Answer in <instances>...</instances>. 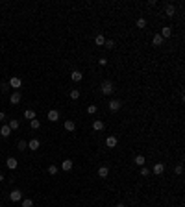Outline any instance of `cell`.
Listing matches in <instances>:
<instances>
[{"label":"cell","instance_id":"cell-1","mask_svg":"<svg viewBox=\"0 0 185 207\" xmlns=\"http://www.w3.org/2000/svg\"><path fill=\"white\" fill-rule=\"evenodd\" d=\"M100 91H102V94H113L115 93V83L111 80H104L100 83Z\"/></svg>","mask_w":185,"mask_h":207},{"label":"cell","instance_id":"cell-2","mask_svg":"<svg viewBox=\"0 0 185 207\" xmlns=\"http://www.w3.org/2000/svg\"><path fill=\"white\" fill-rule=\"evenodd\" d=\"M9 200L11 202H20L22 200V190H19V189H15V190H11V194H9Z\"/></svg>","mask_w":185,"mask_h":207},{"label":"cell","instance_id":"cell-3","mask_svg":"<svg viewBox=\"0 0 185 207\" xmlns=\"http://www.w3.org/2000/svg\"><path fill=\"white\" fill-rule=\"evenodd\" d=\"M22 100V94H20L19 91H15V93H11V96H9V104L11 106H17V104Z\"/></svg>","mask_w":185,"mask_h":207},{"label":"cell","instance_id":"cell-4","mask_svg":"<svg viewBox=\"0 0 185 207\" xmlns=\"http://www.w3.org/2000/svg\"><path fill=\"white\" fill-rule=\"evenodd\" d=\"M107 107H109V111L115 113V111H119V109L122 107V102H120V100H111V102L107 104Z\"/></svg>","mask_w":185,"mask_h":207},{"label":"cell","instance_id":"cell-5","mask_svg":"<svg viewBox=\"0 0 185 207\" xmlns=\"http://www.w3.org/2000/svg\"><path fill=\"white\" fill-rule=\"evenodd\" d=\"M8 85H9V87H13V89H19L20 85H22V80L17 78V76H13V78L8 81Z\"/></svg>","mask_w":185,"mask_h":207},{"label":"cell","instance_id":"cell-6","mask_svg":"<svg viewBox=\"0 0 185 207\" xmlns=\"http://www.w3.org/2000/svg\"><path fill=\"white\" fill-rule=\"evenodd\" d=\"M174 13H176L174 4H167V6H165V15H167L168 19H174Z\"/></svg>","mask_w":185,"mask_h":207},{"label":"cell","instance_id":"cell-7","mask_svg":"<svg viewBox=\"0 0 185 207\" xmlns=\"http://www.w3.org/2000/svg\"><path fill=\"white\" fill-rule=\"evenodd\" d=\"M6 167H8L9 170H15L19 167V161L15 159V157H8V161H6Z\"/></svg>","mask_w":185,"mask_h":207},{"label":"cell","instance_id":"cell-8","mask_svg":"<svg viewBox=\"0 0 185 207\" xmlns=\"http://www.w3.org/2000/svg\"><path fill=\"white\" fill-rule=\"evenodd\" d=\"M46 119H48L50 122H58V120H59V113L56 111V109H50L48 115H46Z\"/></svg>","mask_w":185,"mask_h":207},{"label":"cell","instance_id":"cell-9","mask_svg":"<svg viewBox=\"0 0 185 207\" xmlns=\"http://www.w3.org/2000/svg\"><path fill=\"white\" fill-rule=\"evenodd\" d=\"M117 142H119L117 137H115V135H109L107 139H106V146H107V148H115V146H117Z\"/></svg>","mask_w":185,"mask_h":207},{"label":"cell","instance_id":"cell-10","mask_svg":"<svg viewBox=\"0 0 185 207\" xmlns=\"http://www.w3.org/2000/svg\"><path fill=\"white\" fill-rule=\"evenodd\" d=\"M152 172H154V174H157V176H161L163 172H165V165H163V163H155L154 168H152Z\"/></svg>","mask_w":185,"mask_h":207},{"label":"cell","instance_id":"cell-11","mask_svg":"<svg viewBox=\"0 0 185 207\" xmlns=\"http://www.w3.org/2000/svg\"><path fill=\"white\" fill-rule=\"evenodd\" d=\"M39 146H41V141H39V139H32V141L28 142V148H30L32 152H35V150H39Z\"/></svg>","mask_w":185,"mask_h":207},{"label":"cell","instance_id":"cell-12","mask_svg":"<svg viewBox=\"0 0 185 207\" xmlns=\"http://www.w3.org/2000/svg\"><path fill=\"white\" fill-rule=\"evenodd\" d=\"M72 167H74V163H72L71 159H65L63 163H61V168H63L65 172H71V170H72Z\"/></svg>","mask_w":185,"mask_h":207},{"label":"cell","instance_id":"cell-13","mask_svg":"<svg viewBox=\"0 0 185 207\" xmlns=\"http://www.w3.org/2000/svg\"><path fill=\"white\" fill-rule=\"evenodd\" d=\"M159 35H161L163 39L170 37V35H172V28H170V26H163V30H161V33H159Z\"/></svg>","mask_w":185,"mask_h":207},{"label":"cell","instance_id":"cell-14","mask_svg":"<svg viewBox=\"0 0 185 207\" xmlns=\"http://www.w3.org/2000/svg\"><path fill=\"white\" fill-rule=\"evenodd\" d=\"M71 80L72 81H81V80H84V74H81L80 70H72L71 72Z\"/></svg>","mask_w":185,"mask_h":207},{"label":"cell","instance_id":"cell-15","mask_svg":"<svg viewBox=\"0 0 185 207\" xmlns=\"http://www.w3.org/2000/svg\"><path fill=\"white\" fill-rule=\"evenodd\" d=\"M104 128H106V124L102 122V120H94L93 122V129H94V132H102Z\"/></svg>","mask_w":185,"mask_h":207},{"label":"cell","instance_id":"cell-16","mask_svg":"<svg viewBox=\"0 0 185 207\" xmlns=\"http://www.w3.org/2000/svg\"><path fill=\"white\" fill-rule=\"evenodd\" d=\"M163 41H165V39H163L159 33H155L154 39H152V45H154V46H161V45H163Z\"/></svg>","mask_w":185,"mask_h":207},{"label":"cell","instance_id":"cell-17","mask_svg":"<svg viewBox=\"0 0 185 207\" xmlns=\"http://www.w3.org/2000/svg\"><path fill=\"white\" fill-rule=\"evenodd\" d=\"M0 135H2V137H9L11 135V129H9L8 124H4V126L0 128Z\"/></svg>","mask_w":185,"mask_h":207},{"label":"cell","instance_id":"cell-18","mask_svg":"<svg viewBox=\"0 0 185 207\" xmlns=\"http://www.w3.org/2000/svg\"><path fill=\"white\" fill-rule=\"evenodd\" d=\"M107 176H109V168H107V167H100V168H98V178L104 179V178H107Z\"/></svg>","mask_w":185,"mask_h":207},{"label":"cell","instance_id":"cell-19","mask_svg":"<svg viewBox=\"0 0 185 207\" xmlns=\"http://www.w3.org/2000/svg\"><path fill=\"white\" fill-rule=\"evenodd\" d=\"M133 163L137 165V167H145V155H135V159H133Z\"/></svg>","mask_w":185,"mask_h":207},{"label":"cell","instance_id":"cell-20","mask_svg":"<svg viewBox=\"0 0 185 207\" xmlns=\"http://www.w3.org/2000/svg\"><path fill=\"white\" fill-rule=\"evenodd\" d=\"M65 129H67V132H74V129H76L74 120H65Z\"/></svg>","mask_w":185,"mask_h":207},{"label":"cell","instance_id":"cell-21","mask_svg":"<svg viewBox=\"0 0 185 207\" xmlns=\"http://www.w3.org/2000/svg\"><path fill=\"white\" fill-rule=\"evenodd\" d=\"M8 126H9V129H11V132H15V129H19V126H20V122H19V120H15V119H11V120H9V124H8Z\"/></svg>","mask_w":185,"mask_h":207},{"label":"cell","instance_id":"cell-22","mask_svg":"<svg viewBox=\"0 0 185 207\" xmlns=\"http://www.w3.org/2000/svg\"><path fill=\"white\" fill-rule=\"evenodd\" d=\"M24 119L33 120V119H35V111H33V109H26V111H24Z\"/></svg>","mask_w":185,"mask_h":207},{"label":"cell","instance_id":"cell-23","mask_svg":"<svg viewBox=\"0 0 185 207\" xmlns=\"http://www.w3.org/2000/svg\"><path fill=\"white\" fill-rule=\"evenodd\" d=\"M94 43H96L98 46H104V43H106V37L100 33V35H96V37H94Z\"/></svg>","mask_w":185,"mask_h":207},{"label":"cell","instance_id":"cell-24","mask_svg":"<svg viewBox=\"0 0 185 207\" xmlns=\"http://www.w3.org/2000/svg\"><path fill=\"white\" fill-rule=\"evenodd\" d=\"M137 28L143 30V28H146V19L145 17H141V19H137Z\"/></svg>","mask_w":185,"mask_h":207},{"label":"cell","instance_id":"cell-25","mask_svg":"<svg viewBox=\"0 0 185 207\" xmlns=\"http://www.w3.org/2000/svg\"><path fill=\"white\" fill-rule=\"evenodd\" d=\"M20 205H22V207H33V200L24 198V200H20Z\"/></svg>","mask_w":185,"mask_h":207},{"label":"cell","instance_id":"cell-26","mask_svg":"<svg viewBox=\"0 0 185 207\" xmlns=\"http://www.w3.org/2000/svg\"><path fill=\"white\" fill-rule=\"evenodd\" d=\"M26 148H28V142H26V141H19V142H17V150L24 152Z\"/></svg>","mask_w":185,"mask_h":207},{"label":"cell","instance_id":"cell-27","mask_svg":"<svg viewBox=\"0 0 185 207\" xmlns=\"http://www.w3.org/2000/svg\"><path fill=\"white\" fill-rule=\"evenodd\" d=\"M104 46L107 48V50H113V48H115V41H113V39H106Z\"/></svg>","mask_w":185,"mask_h":207},{"label":"cell","instance_id":"cell-28","mask_svg":"<svg viewBox=\"0 0 185 207\" xmlns=\"http://www.w3.org/2000/svg\"><path fill=\"white\" fill-rule=\"evenodd\" d=\"M30 128H32V129H39V128H41V122H39L37 119L30 120Z\"/></svg>","mask_w":185,"mask_h":207},{"label":"cell","instance_id":"cell-29","mask_svg":"<svg viewBox=\"0 0 185 207\" xmlns=\"http://www.w3.org/2000/svg\"><path fill=\"white\" fill-rule=\"evenodd\" d=\"M71 98L72 100H78L80 98V91H78V89H71Z\"/></svg>","mask_w":185,"mask_h":207},{"label":"cell","instance_id":"cell-30","mask_svg":"<svg viewBox=\"0 0 185 207\" xmlns=\"http://www.w3.org/2000/svg\"><path fill=\"white\" fill-rule=\"evenodd\" d=\"M48 174L50 176H56L58 174V167H56V165H50V167H48Z\"/></svg>","mask_w":185,"mask_h":207},{"label":"cell","instance_id":"cell-31","mask_svg":"<svg viewBox=\"0 0 185 207\" xmlns=\"http://www.w3.org/2000/svg\"><path fill=\"white\" fill-rule=\"evenodd\" d=\"M141 176H143V178L150 176V168H146V165H145V167H141Z\"/></svg>","mask_w":185,"mask_h":207},{"label":"cell","instance_id":"cell-32","mask_svg":"<svg viewBox=\"0 0 185 207\" xmlns=\"http://www.w3.org/2000/svg\"><path fill=\"white\" fill-rule=\"evenodd\" d=\"M87 113L89 115H94V113H96V106H89L87 107Z\"/></svg>","mask_w":185,"mask_h":207},{"label":"cell","instance_id":"cell-33","mask_svg":"<svg viewBox=\"0 0 185 207\" xmlns=\"http://www.w3.org/2000/svg\"><path fill=\"white\" fill-rule=\"evenodd\" d=\"M176 174H178V176L183 174V167H181V165H178V167H176Z\"/></svg>","mask_w":185,"mask_h":207},{"label":"cell","instance_id":"cell-34","mask_svg":"<svg viewBox=\"0 0 185 207\" xmlns=\"http://www.w3.org/2000/svg\"><path fill=\"white\" fill-rule=\"evenodd\" d=\"M98 63H100L102 67H104V65H107V59H104V58H102V59H98Z\"/></svg>","mask_w":185,"mask_h":207},{"label":"cell","instance_id":"cell-35","mask_svg":"<svg viewBox=\"0 0 185 207\" xmlns=\"http://www.w3.org/2000/svg\"><path fill=\"white\" fill-rule=\"evenodd\" d=\"M2 120H6V113H4V111H0V122H2Z\"/></svg>","mask_w":185,"mask_h":207},{"label":"cell","instance_id":"cell-36","mask_svg":"<svg viewBox=\"0 0 185 207\" xmlns=\"http://www.w3.org/2000/svg\"><path fill=\"white\" fill-rule=\"evenodd\" d=\"M0 87H2V91L6 93V91H8V87H9V85H8V83H2V85H0Z\"/></svg>","mask_w":185,"mask_h":207},{"label":"cell","instance_id":"cell-37","mask_svg":"<svg viewBox=\"0 0 185 207\" xmlns=\"http://www.w3.org/2000/svg\"><path fill=\"white\" fill-rule=\"evenodd\" d=\"M4 179H6V176H4V174H0V181H4Z\"/></svg>","mask_w":185,"mask_h":207},{"label":"cell","instance_id":"cell-38","mask_svg":"<svg viewBox=\"0 0 185 207\" xmlns=\"http://www.w3.org/2000/svg\"><path fill=\"white\" fill-rule=\"evenodd\" d=\"M115 207H126L124 203H117V205H115Z\"/></svg>","mask_w":185,"mask_h":207},{"label":"cell","instance_id":"cell-39","mask_svg":"<svg viewBox=\"0 0 185 207\" xmlns=\"http://www.w3.org/2000/svg\"><path fill=\"white\" fill-rule=\"evenodd\" d=\"M0 207H2V203H0Z\"/></svg>","mask_w":185,"mask_h":207}]
</instances>
